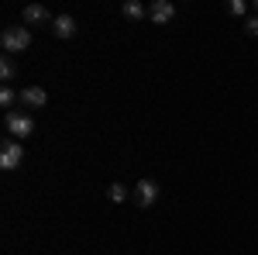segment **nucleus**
<instances>
[{
	"label": "nucleus",
	"mask_w": 258,
	"mask_h": 255,
	"mask_svg": "<svg viewBox=\"0 0 258 255\" xmlns=\"http://www.w3.org/2000/svg\"><path fill=\"white\" fill-rule=\"evenodd\" d=\"M0 41H4V52H24L31 45V31L28 28H7L0 35Z\"/></svg>",
	"instance_id": "obj_1"
},
{
	"label": "nucleus",
	"mask_w": 258,
	"mask_h": 255,
	"mask_svg": "<svg viewBox=\"0 0 258 255\" xmlns=\"http://www.w3.org/2000/svg\"><path fill=\"white\" fill-rule=\"evenodd\" d=\"M131 200H135L138 207H152V203L159 200V183H155V179H138L135 190H131Z\"/></svg>",
	"instance_id": "obj_2"
},
{
	"label": "nucleus",
	"mask_w": 258,
	"mask_h": 255,
	"mask_svg": "<svg viewBox=\"0 0 258 255\" xmlns=\"http://www.w3.org/2000/svg\"><path fill=\"white\" fill-rule=\"evenodd\" d=\"M4 124H7V131L14 138H28L31 131H35V121L28 118V114H18V111H11L7 118H4Z\"/></svg>",
	"instance_id": "obj_3"
},
{
	"label": "nucleus",
	"mask_w": 258,
	"mask_h": 255,
	"mask_svg": "<svg viewBox=\"0 0 258 255\" xmlns=\"http://www.w3.org/2000/svg\"><path fill=\"white\" fill-rule=\"evenodd\" d=\"M21 159H24V148H21V141H7V145L0 148V169H18Z\"/></svg>",
	"instance_id": "obj_4"
},
{
	"label": "nucleus",
	"mask_w": 258,
	"mask_h": 255,
	"mask_svg": "<svg viewBox=\"0 0 258 255\" xmlns=\"http://www.w3.org/2000/svg\"><path fill=\"white\" fill-rule=\"evenodd\" d=\"M148 18L155 21V24H165V21L176 18V7H172V0H152L148 4Z\"/></svg>",
	"instance_id": "obj_5"
},
{
	"label": "nucleus",
	"mask_w": 258,
	"mask_h": 255,
	"mask_svg": "<svg viewBox=\"0 0 258 255\" xmlns=\"http://www.w3.org/2000/svg\"><path fill=\"white\" fill-rule=\"evenodd\" d=\"M52 35L55 38H73L76 35V18L73 14H55L52 18Z\"/></svg>",
	"instance_id": "obj_6"
},
{
	"label": "nucleus",
	"mask_w": 258,
	"mask_h": 255,
	"mask_svg": "<svg viewBox=\"0 0 258 255\" xmlns=\"http://www.w3.org/2000/svg\"><path fill=\"white\" fill-rule=\"evenodd\" d=\"M18 100L24 107H45V104H48V93H45L41 86H21Z\"/></svg>",
	"instance_id": "obj_7"
},
{
	"label": "nucleus",
	"mask_w": 258,
	"mask_h": 255,
	"mask_svg": "<svg viewBox=\"0 0 258 255\" xmlns=\"http://www.w3.org/2000/svg\"><path fill=\"white\" fill-rule=\"evenodd\" d=\"M41 21H48V24H52L48 11H45L41 4H28V7H24V24H41Z\"/></svg>",
	"instance_id": "obj_8"
},
{
	"label": "nucleus",
	"mask_w": 258,
	"mask_h": 255,
	"mask_svg": "<svg viewBox=\"0 0 258 255\" xmlns=\"http://www.w3.org/2000/svg\"><path fill=\"white\" fill-rule=\"evenodd\" d=\"M120 11H124V18H131V21H138V18H145V14H148V11L141 7L138 0H127V4H124Z\"/></svg>",
	"instance_id": "obj_9"
},
{
	"label": "nucleus",
	"mask_w": 258,
	"mask_h": 255,
	"mask_svg": "<svg viewBox=\"0 0 258 255\" xmlns=\"http://www.w3.org/2000/svg\"><path fill=\"white\" fill-rule=\"evenodd\" d=\"M107 196H110L114 203H120V200H127V196H131V190H127L124 183H110V190H107Z\"/></svg>",
	"instance_id": "obj_10"
},
{
	"label": "nucleus",
	"mask_w": 258,
	"mask_h": 255,
	"mask_svg": "<svg viewBox=\"0 0 258 255\" xmlns=\"http://www.w3.org/2000/svg\"><path fill=\"white\" fill-rule=\"evenodd\" d=\"M14 73H18V69H14V62H11V59L0 62V79H4V83H11V79H14Z\"/></svg>",
	"instance_id": "obj_11"
},
{
	"label": "nucleus",
	"mask_w": 258,
	"mask_h": 255,
	"mask_svg": "<svg viewBox=\"0 0 258 255\" xmlns=\"http://www.w3.org/2000/svg\"><path fill=\"white\" fill-rule=\"evenodd\" d=\"M14 100H18V93H14L11 86H4V90H0V107H14Z\"/></svg>",
	"instance_id": "obj_12"
},
{
	"label": "nucleus",
	"mask_w": 258,
	"mask_h": 255,
	"mask_svg": "<svg viewBox=\"0 0 258 255\" xmlns=\"http://www.w3.org/2000/svg\"><path fill=\"white\" fill-rule=\"evenodd\" d=\"M227 11H231V14H238V18H244L248 4H244V0H231V4H227Z\"/></svg>",
	"instance_id": "obj_13"
},
{
	"label": "nucleus",
	"mask_w": 258,
	"mask_h": 255,
	"mask_svg": "<svg viewBox=\"0 0 258 255\" xmlns=\"http://www.w3.org/2000/svg\"><path fill=\"white\" fill-rule=\"evenodd\" d=\"M244 31H248L251 38H258V18H248V21H244Z\"/></svg>",
	"instance_id": "obj_14"
}]
</instances>
